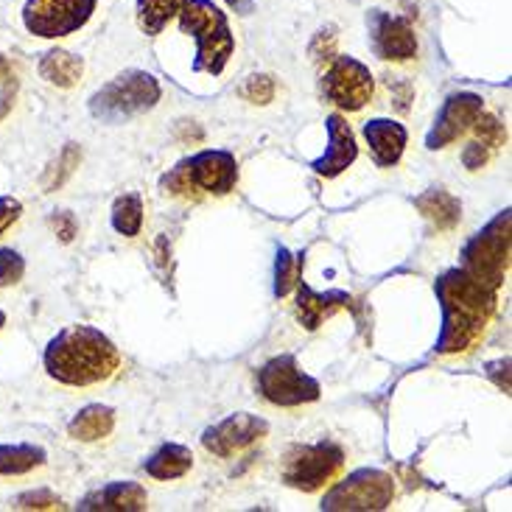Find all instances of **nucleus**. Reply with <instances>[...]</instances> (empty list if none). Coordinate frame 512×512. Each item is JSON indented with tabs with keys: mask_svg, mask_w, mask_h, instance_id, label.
I'll list each match as a JSON object with an SVG mask.
<instances>
[{
	"mask_svg": "<svg viewBox=\"0 0 512 512\" xmlns=\"http://www.w3.org/2000/svg\"><path fill=\"white\" fill-rule=\"evenodd\" d=\"M434 297L440 303V333L434 342L437 356H459L482 342L499 305V291L451 266L434 277Z\"/></svg>",
	"mask_w": 512,
	"mask_h": 512,
	"instance_id": "f257e3e1",
	"label": "nucleus"
},
{
	"mask_svg": "<svg viewBox=\"0 0 512 512\" xmlns=\"http://www.w3.org/2000/svg\"><path fill=\"white\" fill-rule=\"evenodd\" d=\"M42 367L48 378L65 387L104 384L121 367V350L93 325H68L45 345Z\"/></svg>",
	"mask_w": 512,
	"mask_h": 512,
	"instance_id": "f03ea898",
	"label": "nucleus"
},
{
	"mask_svg": "<svg viewBox=\"0 0 512 512\" xmlns=\"http://www.w3.org/2000/svg\"><path fill=\"white\" fill-rule=\"evenodd\" d=\"M238 185V160L227 149H202L168 168L160 177V191L180 199L227 196Z\"/></svg>",
	"mask_w": 512,
	"mask_h": 512,
	"instance_id": "7ed1b4c3",
	"label": "nucleus"
},
{
	"mask_svg": "<svg viewBox=\"0 0 512 512\" xmlns=\"http://www.w3.org/2000/svg\"><path fill=\"white\" fill-rule=\"evenodd\" d=\"M180 31L196 40V73L222 76L230 56L236 54V37L222 6L213 0H188L180 12Z\"/></svg>",
	"mask_w": 512,
	"mask_h": 512,
	"instance_id": "20e7f679",
	"label": "nucleus"
},
{
	"mask_svg": "<svg viewBox=\"0 0 512 512\" xmlns=\"http://www.w3.org/2000/svg\"><path fill=\"white\" fill-rule=\"evenodd\" d=\"M163 87L149 70L129 68L90 96V115L101 124H126L157 107Z\"/></svg>",
	"mask_w": 512,
	"mask_h": 512,
	"instance_id": "39448f33",
	"label": "nucleus"
},
{
	"mask_svg": "<svg viewBox=\"0 0 512 512\" xmlns=\"http://www.w3.org/2000/svg\"><path fill=\"white\" fill-rule=\"evenodd\" d=\"M510 233L512 210L504 208L465 241L459 252V266L476 280H482L485 286L499 291L510 272Z\"/></svg>",
	"mask_w": 512,
	"mask_h": 512,
	"instance_id": "423d86ee",
	"label": "nucleus"
},
{
	"mask_svg": "<svg viewBox=\"0 0 512 512\" xmlns=\"http://www.w3.org/2000/svg\"><path fill=\"white\" fill-rule=\"evenodd\" d=\"M395 479L381 468H356L339 482L333 479L331 490L319 501L322 512H378L392 507Z\"/></svg>",
	"mask_w": 512,
	"mask_h": 512,
	"instance_id": "0eeeda50",
	"label": "nucleus"
},
{
	"mask_svg": "<svg viewBox=\"0 0 512 512\" xmlns=\"http://www.w3.org/2000/svg\"><path fill=\"white\" fill-rule=\"evenodd\" d=\"M255 387L261 392V398L272 406L294 409L305 403H317L322 398V384L314 375H308L300 367L297 356L280 353L263 361L255 373Z\"/></svg>",
	"mask_w": 512,
	"mask_h": 512,
	"instance_id": "6e6552de",
	"label": "nucleus"
},
{
	"mask_svg": "<svg viewBox=\"0 0 512 512\" xmlns=\"http://www.w3.org/2000/svg\"><path fill=\"white\" fill-rule=\"evenodd\" d=\"M345 468V448L333 440L294 445L283 462V482L300 493H319Z\"/></svg>",
	"mask_w": 512,
	"mask_h": 512,
	"instance_id": "1a4fd4ad",
	"label": "nucleus"
},
{
	"mask_svg": "<svg viewBox=\"0 0 512 512\" xmlns=\"http://www.w3.org/2000/svg\"><path fill=\"white\" fill-rule=\"evenodd\" d=\"M98 0H26L23 26L42 40L70 37L90 23Z\"/></svg>",
	"mask_w": 512,
	"mask_h": 512,
	"instance_id": "9d476101",
	"label": "nucleus"
},
{
	"mask_svg": "<svg viewBox=\"0 0 512 512\" xmlns=\"http://www.w3.org/2000/svg\"><path fill=\"white\" fill-rule=\"evenodd\" d=\"M373 93V73L361 59L342 54L333 56L322 76V96L328 104L339 107L342 112H359L373 101Z\"/></svg>",
	"mask_w": 512,
	"mask_h": 512,
	"instance_id": "9b49d317",
	"label": "nucleus"
},
{
	"mask_svg": "<svg viewBox=\"0 0 512 512\" xmlns=\"http://www.w3.org/2000/svg\"><path fill=\"white\" fill-rule=\"evenodd\" d=\"M485 112V98L473 90H457L445 98L443 107L437 110L434 121H431L429 132H426V149L429 152H440L448 149L451 143H457L462 135L471 132L476 118Z\"/></svg>",
	"mask_w": 512,
	"mask_h": 512,
	"instance_id": "f8f14e48",
	"label": "nucleus"
},
{
	"mask_svg": "<svg viewBox=\"0 0 512 512\" xmlns=\"http://www.w3.org/2000/svg\"><path fill=\"white\" fill-rule=\"evenodd\" d=\"M266 431H269V423L263 417L252 412H236L202 431V448L213 457L230 459L263 440Z\"/></svg>",
	"mask_w": 512,
	"mask_h": 512,
	"instance_id": "ddd939ff",
	"label": "nucleus"
},
{
	"mask_svg": "<svg viewBox=\"0 0 512 512\" xmlns=\"http://www.w3.org/2000/svg\"><path fill=\"white\" fill-rule=\"evenodd\" d=\"M370 48L384 62H409L417 56V34L406 17L373 9L367 14Z\"/></svg>",
	"mask_w": 512,
	"mask_h": 512,
	"instance_id": "4468645a",
	"label": "nucleus"
},
{
	"mask_svg": "<svg viewBox=\"0 0 512 512\" xmlns=\"http://www.w3.org/2000/svg\"><path fill=\"white\" fill-rule=\"evenodd\" d=\"M325 132H328V146L317 160H311V171L325 180H336L339 174H345L347 168L356 163L359 143H356V135L347 124V118L339 112L325 115Z\"/></svg>",
	"mask_w": 512,
	"mask_h": 512,
	"instance_id": "2eb2a0df",
	"label": "nucleus"
},
{
	"mask_svg": "<svg viewBox=\"0 0 512 512\" xmlns=\"http://www.w3.org/2000/svg\"><path fill=\"white\" fill-rule=\"evenodd\" d=\"M149 507L146 487L132 479H118L96 487L84 496L76 510L79 512H140Z\"/></svg>",
	"mask_w": 512,
	"mask_h": 512,
	"instance_id": "dca6fc26",
	"label": "nucleus"
},
{
	"mask_svg": "<svg viewBox=\"0 0 512 512\" xmlns=\"http://www.w3.org/2000/svg\"><path fill=\"white\" fill-rule=\"evenodd\" d=\"M361 135L367 140V149H370L375 166L395 168L401 163L406 143H409L406 126L392 121V118H370L361 126Z\"/></svg>",
	"mask_w": 512,
	"mask_h": 512,
	"instance_id": "f3484780",
	"label": "nucleus"
},
{
	"mask_svg": "<svg viewBox=\"0 0 512 512\" xmlns=\"http://www.w3.org/2000/svg\"><path fill=\"white\" fill-rule=\"evenodd\" d=\"M297 303H294V314L300 319L305 331H317L325 319H331L336 311H345L350 305V294L347 291H314L303 277L297 280Z\"/></svg>",
	"mask_w": 512,
	"mask_h": 512,
	"instance_id": "a211bd4d",
	"label": "nucleus"
},
{
	"mask_svg": "<svg viewBox=\"0 0 512 512\" xmlns=\"http://www.w3.org/2000/svg\"><path fill=\"white\" fill-rule=\"evenodd\" d=\"M471 129L473 138L462 149V166L468 168V171H482L493 160V154L499 152L501 146L507 143V129L490 112H482Z\"/></svg>",
	"mask_w": 512,
	"mask_h": 512,
	"instance_id": "6ab92c4d",
	"label": "nucleus"
},
{
	"mask_svg": "<svg viewBox=\"0 0 512 512\" xmlns=\"http://www.w3.org/2000/svg\"><path fill=\"white\" fill-rule=\"evenodd\" d=\"M194 468V454L191 448L182 443H163L154 448L149 457L143 459V471L157 482H171L182 479L185 473Z\"/></svg>",
	"mask_w": 512,
	"mask_h": 512,
	"instance_id": "aec40b11",
	"label": "nucleus"
},
{
	"mask_svg": "<svg viewBox=\"0 0 512 512\" xmlns=\"http://www.w3.org/2000/svg\"><path fill=\"white\" fill-rule=\"evenodd\" d=\"M112 429H115V409L107 403H87L70 417L68 437L79 443H98L110 437Z\"/></svg>",
	"mask_w": 512,
	"mask_h": 512,
	"instance_id": "412c9836",
	"label": "nucleus"
},
{
	"mask_svg": "<svg viewBox=\"0 0 512 512\" xmlns=\"http://www.w3.org/2000/svg\"><path fill=\"white\" fill-rule=\"evenodd\" d=\"M415 208L423 213V219H429L437 230H454L462 219V205H459V199L451 191H445V188H429V191H423V194L415 199Z\"/></svg>",
	"mask_w": 512,
	"mask_h": 512,
	"instance_id": "4be33fe9",
	"label": "nucleus"
},
{
	"mask_svg": "<svg viewBox=\"0 0 512 512\" xmlns=\"http://www.w3.org/2000/svg\"><path fill=\"white\" fill-rule=\"evenodd\" d=\"M37 70H40V76L48 84L62 87V90H70V87H76L79 79H82L84 62L82 56L70 54L65 48H51V51L42 54Z\"/></svg>",
	"mask_w": 512,
	"mask_h": 512,
	"instance_id": "5701e85b",
	"label": "nucleus"
},
{
	"mask_svg": "<svg viewBox=\"0 0 512 512\" xmlns=\"http://www.w3.org/2000/svg\"><path fill=\"white\" fill-rule=\"evenodd\" d=\"M45 448L34 443H0V476H26L45 465Z\"/></svg>",
	"mask_w": 512,
	"mask_h": 512,
	"instance_id": "b1692460",
	"label": "nucleus"
},
{
	"mask_svg": "<svg viewBox=\"0 0 512 512\" xmlns=\"http://www.w3.org/2000/svg\"><path fill=\"white\" fill-rule=\"evenodd\" d=\"M185 3H188V0H135L138 28L146 37L163 34V28H166L174 17H180Z\"/></svg>",
	"mask_w": 512,
	"mask_h": 512,
	"instance_id": "393cba45",
	"label": "nucleus"
},
{
	"mask_svg": "<svg viewBox=\"0 0 512 512\" xmlns=\"http://www.w3.org/2000/svg\"><path fill=\"white\" fill-rule=\"evenodd\" d=\"M110 222L112 230H115L118 236H140V230H143V196H140L138 191H129V194L118 196V199L112 202Z\"/></svg>",
	"mask_w": 512,
	"mask_h": 512,
	"instance_id": "a878e982",
	"label": "nucleus"
},
{
	"mask_svg": "<svg viewBox=\"0 0 512 512\" xmlns=\"http://www.w3.org/2000/svg\"><path fill=\"white\" fill-rule=\"evenodd\" d=\"M303 277V255H294L289 247H277L275 250V283H272V294L277 300L291 294L297 286V280Z\"/></svg>",
	"mask_w": 512,
	"mask_h": 512,
	"instance_id": "bb28decb",
	"label": "nucleus"
},
{
	"mask_svg": "<svg viewBox=\"0 0 512 512\" xmlns=\"http://www.w3.org/2000/svg\"><path fill=\"white\" fill-rule=\"evenodd\" d=\"M79 160H82L79 146H76V143H65V146H62V152H59V157H56V163H51V168L45 171V177H42V188H45V191H56V188H62V185L70 180V174L79 168Z\"/></svg>",
	"mask_w": 512,
	"mask_h": 512,
	"instance_id": "cd10ccee",
	"label": "nucleus"
},
{
	"mask_svg": "<svg viewBox=\"0 0 512 512\" xmlns=\"http://www.w3.org/2000/svg\"><path fill=\"white\" fill-rule=\"evenodd\" d=\"M238 96L250 104L266 107L275 98V79L269 73H252V76H247V82L238 87Z\"/></svg>",
	"mask_w": 512,
	"mask_h": 512,
	"instance_id": "c85d7f7f",
	"label": "nucleus"
},
{
	"mask_svg": "<svg viewBox=\"0 0 512 512\" xmlns=\"http://www.w3.org/2000/svg\"><path fill=\"white\" fill-rule=\"evenodd\" d=\"M17 87H20V79H17V70L14 65L0 54V121L12 112L14 98H17Z\"/></svg>",
	"mask_w": 512,
	"mask_h": 512,
	"instance_id": "c756f323",
	"label": "nucleus"
},
{
	"mask_svg": "<svg viewBox=\"0 0 512 512\" xmlns=\"http://www.w3.org/2000/svg\"><path fill=\"white\" fill-rule=\"evenodd\" d=\"M26 275V258L12 247H0V289L17 286Z\"/></svg>",
	"mask_w": 512,
	"mask_h": 512,
	"instance_id": "7c9ffc66",
	"label": "nucleus"
},
{
	"mask_svg": "<svg viewBox=\"0 0 512 512\" xmlns=\"http://www.w3.org/2000/svg\"><path fill=\"white\" fill-rule=\"evenodd\" d=\"M14 510H62L65 504L56 496L54 490L48 487H37V490H28V493H20L12 504Z\"/></svg>",
	"mask_w": 512,
	"mask_h": 512,
	"instance_id": "2f4dec72",
	"label": "nucleus"
},
{
	"mask_svg": "<svg viewBox=\"0 0 512 512\" xmlns=\"http://www.w3.org/2000/svg\"><path fill=\"white\" fill-rule=\"evenodd\" d=\"M311 56L314 59H333L336 56V28H319L314 34V42H311Z\"/></svg>",
	"mask_w": 512,
	"mask_h": 512,
	"instance_id": "473e14b6",
	"label": "nucleus"
},
{
	"mask_svg": "<svg viewBox=\"0 0 512 512\" xmlns=\"http://www.w3.org/2000/svg\"><path fill=\"white\" fill-rule=\"evenodd\" d=\"M48 224L54 227V233L59 236V241H65L70 244L76 233H79V224H76V216L70 213V210H56L54 216L48 219Z\"/></svg>",
	"mask_w": 512,
	"mask_h": 512,
	"instance_id": "72a5a7b5",
	"label": "nucleus"
},
{
	"mask_svg": "<svg viewBox=\"0 0 512 512\" xmlns=\"http://www.w3.org/2000/svg\"><path fill=\"white\" fill-rule=\"evenodd\" d=\"M23 216V202L17 196H0V236Z\"/></svg>",
	"mask_w": 512,
	"mask_h": 512,
	"instance_id": "f704fd0d",
	"label": "nucleus"
},
{
	"mask_svg": "<svg viewBox=\"0 0 512 512\" xmlns=\"http://www.w3.org/2000/svg\"><path fill=\"white\" fill-rule=\"evenodd\" d=\"M236 14H250L255 9V0H224Z\"/></svg>",
	"mask_w": 512,
	"mask_h": 512,
	"instance_id": "c9c22d12",
	"label": "nucleus"
},
{
	"mask_svg": "<svg viewBox=\"0 0 512 512\" xmlns=\"http://www.w3.org/2000/svg\"><path fill=\"white\" fill-rule=\"evenodd\" d=\"M3 325H6V311L0 308V331H3Z\"/></svg>",
	"mask_w": 512,
	"mask_h": 512,
	"instance_id": "e433bc0d",
	"label": "nucleus"
}]
</instances>
